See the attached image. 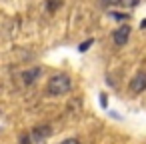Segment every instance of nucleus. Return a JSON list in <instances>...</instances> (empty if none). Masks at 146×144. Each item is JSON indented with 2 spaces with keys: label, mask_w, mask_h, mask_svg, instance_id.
I'll return each mask as SVG.
<instances>
[{
  "label": "nucleus",
  "mask_w": 146,
  "mask_h": 144,
  "mask_svg": "<svg viewBox=\"0 0 146 144\" xmlns=\"http://www.w3.org/2000/svg\"><path fill=\"white\" fill-rule=\"evenodd\" d=\"M72 88V80L68 74L60 72V74H54L48 78V84H46V94L48 96H64L68 94Z\"/></svg>",
  "instance_id": "obj_1"
},
{
  "label": "nucleus",
  "mask_w": 146,
  "mask_h": 144,
  "mask_svg": "<svg viewBox=\"0 0 146 144\" xmlns=\"http://www.w3.org/2000/svg\"><path fill=\"white\" fill-rule=\"evenodd\" d=\"M130 32H132V28L128 26V24H120L114 32H112V42H114V46H118V48H122L126 42H128V38H130Z\"/></svg>",
  "instance_id": "obj_2"
},
{
  "label": "nucleus",
  "mask_w": 146,
  "mask_h": 144,
  "mask_svg": "<svg viewBox=\"0 0 146 144\" xmlns=\"http://www.w3.org/2000/svg\"><path fill=\"white\" fill-rule=\"evenodd\" d=\"M128 88L132 94H142L146 90V70H140L132 76V80L128 82Z\"/></svg>",
  "instance_id": "obj_3"
},
{
  "label": "nucleus",
  "mask_w": 146,
  "mask_h": 144,
  "mask_svg": "<svg viewBox=\"0 0 146 144\" xmlns=\"http://www.w3.org/2000/svg\"><path fill=\"white\" fill-rule=\"evenodd\" d=\"M50 134H52V128H50V124H40V126L32 128V132H30V138H32V142H34V144H40V142L48 140V138H50Z\"/></svg>",
  "instance_id": "obj_4"
},
{
  "label": "nucleus",
  "mask_w": 146,
  "mask_h": 144,
  "mask_svg": "<svg viewBox=\"0 0 146 144\" xmlns=\"http://www.w3.org/2000/svg\"><path fill=\"white\" fill-rule=\"evenodd\" d=\"M40 74H42V68H40V66H32V68H26V70L20 74V78H22V82H24L26 86H30V84H34V82L40 78Z\"/></svg>",
  "instance_id": "obj_5"
},
{
  "label": "nucleus",
  "mask_w": 146,
  "mask_h": 144,
  "mask_svg": "<svg viewBox=\"0 0 146 144\" xmlns=\"http://www.w3.org/2000/svg\"><path fill=\"white\" fill-rule=\"evenodd\" d=\"M110 18H112V20H116V22H122V24H126V22L130 20V14H128V12H118V10H110Z\"/></svg>",
  "instance_id": "obj_6"
},
{
  "label": "nucleus",
  "mask_w": 146,
  "mask_h": 144,
  "mask_svg": "<svg viewBox=\"0 0 146 144\" xmlns=\"http://www.w3.org/2000/svg\"><path fill=\"white\" fill-rule=\"evenodd\" d=\"M62 6V0H44V8H46V12H56L58 8Z\"/></svg>",
  "instance_id": "obj_7"
},
{
  "label": "nucleus",
  "mask_w": 146,
  "mask_h": 144,
  "mask_svg": "<svg viewBox=\"0 0 146 144\" xmlns=\"http://www.w3.org/2000/svg\"><path fill=\"white\" fill-rule=\"evenodd\" d=\"M92 44H94V38H86L84 42H80V44H78V52H80V54H84V52H88Z\"/></svg>",
  "instance_id": "obj_8"
},
{
  "label": "nucleus",
  "mask_w": 146,
  "mask_h": 144,
  "mask_svg": "<svg viewBox=\"0 0 146 144\" xmlns=\"http://www.w3.org/2000/svg\"><path fill=\"white\" fill-rule=\"evenodd\" d=\"M80 106H82V100H80V98H72V100L68 102V112H72V114H74Z\"/></svg>",
  "instance_id": "obj_9"
},
{
  "label": "nucleus",
  "mask_w": 146,
  "mask_h": 144,
  "mask_svg": "<svg viewBox=\"0 0 146 144\" xmlns=\"http://www.w3.org/2000/svg\"><path fill=\"white\" fill-rule=\"evenodd\" d=\"M98 4H100V6H104V8H112V6L122 4V0H98Z\"/></svg>",
  "instance_id": "obj_10"
},
{
  "label": "nucleus",
  "mask_w": 146,
  "mask_h": 144,
  "mask_svg": "<svg viewBox=\"0 0 146 144\" xmlns=\"http://www.w3.org/2000/svg\"><path fill=\"white\" fill-rule=\"evenodd\" d=\"M18 144H34V142H32V138H30V132H24V134H20V138H18Z\"/></svg>",
  "instance_id": "obj_11"
},
{
  "label": "nucleus",
  "mask_w": 146,
  "mask_h": 144,
  "mask_svg": "<svg viewBox=\"0 0 146 144\" xmlns=\"http://www.w3.org/2000/svg\"><path fill=\"white\" fill-rule=\"evenodd\" d=\"M138 4H140V0H122L120 6H124V8H136Z\"/></svg>",
  "instance_id": "obj_12"
},
{
  "label": "nucleus",
  "mask_w": 146,
  "mask_h": 144,
  "mask_svg": "<svg viewBox=\"0 0 146 144\" xmlns=\"http://www.w3.org/2000/svg\"><path fill=\"white\" fill-rule=\"evenodd\" d=\"M58 144H80V140H78V138H64V140L58 142Z\"/></svg>",
  "instance_id": "obj_13"
},
{
  "label": "nucleus",
  "mask_w": 146,
  "mask_h": 144,
  "mask_svg": "<svg viewBox=\"0 0 146 144\" xmlns=\"http://www.w3.org/2000/svg\"><path fill=\"white\" fill-rule=\"evenodd\" d=\"M100 106H102V108L108 106V98H106V94H100Z\"/></svg>",
  "instance_id": "obj_14"
},
{
  "label": "nucleus",
  "mask_w": 146,
  "mask_h": 144,
  "mask_svg": "<svg viewBox=\"0 0 146 144\" xmlns=\"http://www.w3.org/2000/svg\"><path fill=\"white\" fill-rule=\"evenodd\" d=\"M140 28H142V30H144V28H146V18H144V20H142V22H140Z\"/></svg>",
  "instance_id": "obj_15"
}]
</instances>
